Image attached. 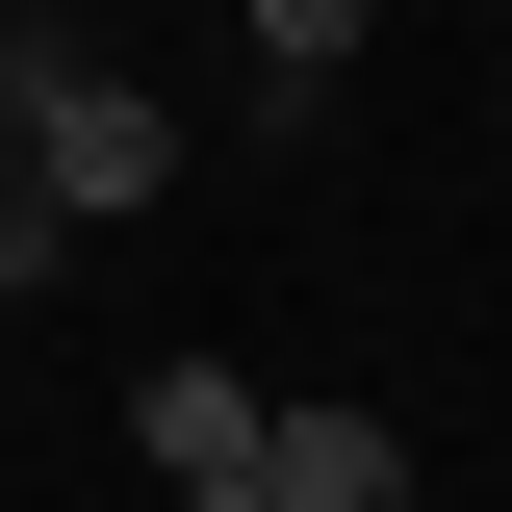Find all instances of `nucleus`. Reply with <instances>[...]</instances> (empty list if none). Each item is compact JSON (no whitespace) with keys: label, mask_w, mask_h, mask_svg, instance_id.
I'll return each instance as SVG.
<instances>
[{"label":"nucleus","mask_w":512,"mask_h":512,"mask_svg":"<svg viewBox=\"0 0 512 512\" xmlns=\"http://www.w3.org/2000/svg\"><path fill=\"white\" fill-rule=\"evenodd\" d=\"M359 26H384V0H256V128H308V103H333V52H359Z\"/></svg>","instance_id":"4"},{"label":"nucleus","mask_w":512,"mask_h":512,"mask_svg":"<svg viewBox=\"0 0 512 512\" xmlns=\"http://www.w3.org/2000/svg\"><path fill=\"white\" fill-rule=\"evenodd\" d=\"M128 461H180V487L256 461V384H231V359H154V384H128Z\"/></svg>","instance_id":"3"},{"label":"nucleus","mask_w":512,"mask_h":512,"mask_svg":"<svg viewBox=\"0 0 512 512\" xmlns=\"http://www.w3.org/2000/svg\"><path fill=\"white\" fill-rule=\"evenodd\" d=\"M0 282H77V205L26 180V154H0Z\"/></svg>","instance_id":"5"},{"label":"nucleus","mask_w":512,"mask_h":512,"mask_svg":"<svg viewBox=\"0 0 512 512\" xmlns=\"http://www.w3.org/2000/svg\"><path fill=\"white\" fill-rule=\"evenodd\" d=\"M256 487L282 512H410V436L384 410H256Z\"/></svg>","instance_id":"2"},{"label":"nucleus","mask_w":512,"mask_h":512,"mask_svg":"<svg viewBox=\"0 0 512 512\" xmlns=\"http://www.w3.org/2000/svg\"><path fill=\"white\" fill-rule=\"evenodd\" d=\"M0 154H26V52H0Z\"/></svg>","instance_id":"7"},{"label":"nucleus","mask_w":512,"mask_h":512,"mask_svg":"<svg viewBox=\"0 0 512 512\" xmlns=\"http://www.w3.org/2000/svg\"><path fill=\"white\" fill-rule=\"evenodd\" d=\"M180 512H282V487H256V461H205V487H180Z\"/></svg>","instance_id":"6"},{"label":"nucleus","mask_w":512,"mask_h":512,"mask_svg":"<svg viewBox=\"0 0 512 512\" xmlns=\"http://www.w3.org/2000/svg\"><path fill=\"white\" fill-rule=\"evenodd\" d=\"M26 180H52L77 231H128V205L180 180V103H154L128 52H52V26H26Z\"/></svg>","instance_id":"1"},{"label":"nucleus","mask_w":512,"mask_h":512,"mask_svg":"<svg viewBox=\"0 0 512 512\" xmlns=\"http://www.w3.org/2000/svg\"><path fill=\"white\" fill-rule=\"evenodd\" d=\"M0 52H26V0H0Z\"/></svg>","instance_id":"8"}]
</instances>
